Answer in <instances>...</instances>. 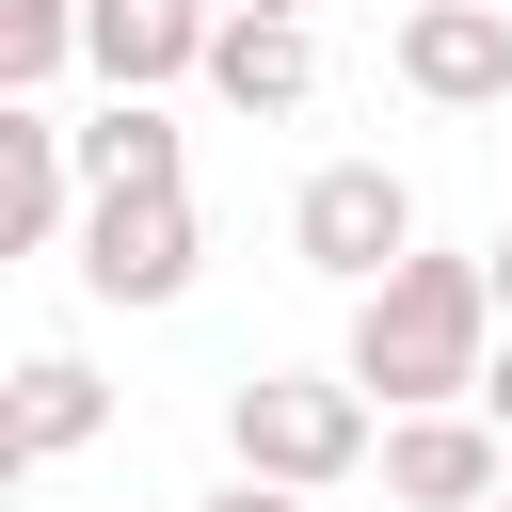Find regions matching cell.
Masks as SVG:
<instances>
[{
	"label": "cell",
	"mask_w": 512,
	"mask_h": 512,
	"mask_svg": "<svg viewBox=\"0 0 512 512\" xmlns=\"http://www.w3.org/2000/svg\"><path fill=\"white\" fill-rule=\"evenodd\" d=\"M384 416H464L480 368H496V272L480 256H400L368 304H352V352H336Z\"/></svg>",
	"instance_id": "obj_1"
},
{
	"label": "cell",
	"mask_w": 512,
	"mask_h": 512,
	"mask_svg": "<svg viewBox=\"0 0 512 512\" xmlns=\"http://www.w3.org/2000/svg\"><path fill=\"white\" fill-rule=\"evenodd\" d=\"M224 448H240V480H288V496H336L368 448H384V400L352 384V368H256L240 400H224Z\"/></svg>",
	"instance_id": "obj_2"
},
{
	"label": "cell",
	"mask_w": 512,
	"mask_h": 512,
	"mask_svg": "<svg viewBox=\"0 0 512 512\" xmlns=\"http://www.w3.org/2000/svg\"><path fill=\"white\" fill-rule=\"evenodd\" d=\"M288 256H304V272H336V288L368 304V288L416 256V192H400L384 160H320V176L288 192Z\"/></svg>",
	"instance_id": "obj_3"
},
{
	"label": "cell",
	"mask_w": 512,
	"mask_h": 512,
	"mask_svg": "<svg viewBox=\"0 0 512 512\" xmlns=\"http://www.w3.org/2000/svg\"><path fill=\"white\" fill-rule=\"evenodd\" d=\"M192 272H208L192 192H96V208H80V288H96V304H176Z\"/></svg>",
	"instance_id": "obj_4"
},
{
	"label": "cell",
	"mask_w": 512,
	"mask_h": 512,
	"mask_svg": "<svg viewBox=\"0 0 512 512\" xmlns=\"http://www.w3.org/2000/svg\"><path fill=\"white\" fill-rule=\"evenodd\" d=\"M384 496L400 512H496L512 496V432L464 400V416H384Z\"/></svg>",
	"instance_id": "obj_5"
},
{
	"label": "cell",
	"mask_w": 512,
	"mask_h": 512,
	"mask_svg": "<svg viewBox=\"0 0 512 512\" xmlns=\"http://www.w3.org/2000/svg\"><path fill=\"white\" fill-rule=\"evenodd\" d=\"M400 80L432 112H512V0H416L400 16Z\"/></svg>",
	"instance_id": "obj_6"
},
{
	"label": "cell",
	"mask_w": 512,
	"mask_h": 512,
	"mask_svg": "<svg viewBox=\"0 0 512 512\" xmlns=\"http://www.w3.org/2000/svg\"><path fill=\"white\" fill-rule=\"evenodd\" d=\"M80 128L48 112V96H16L0 112V224H16V256H48V240H80Z\"/></svg>",
	"instance_id": "obj_7"
},
{
	"label": "cell",
	"mask_w": 512,
	"mask_h": 512,
	"mask_svg": "<svg viewBox=\"0 0 512 512\" xmlns=\"http://www.w3.org/2000/svg\"><path fill=\"white\" fill-rule=\"evenodd\" d=\"M208 32H224L208 0H96V32H80V48H96V80H112V96H160V80H208Z\"/></svg>",
	"instance_id": "obj_8"
},
{
	"label": "cell",
	"mask_w": 512,
	"mask_h": 512,
	"mask_svg": "<svg viewBox=\"0 0 512 512\" xmlns=\"http://www.w3.org/2000/svg\"><path fill=\"white\" fill-rule=\"evenodd\" d=\"M208 96L256 112V128L304 112V96H320V32H304V16H224V32H208Z\"/></svg>",
	"instance_id": "obj_9"
},
{
	"label": "cell",
	"mask_w": 512,
	"mask_h": 512,
	"mask_svg": "<svg viewBox=\"0 0 512 512\" xmlns=\"http://www.w3.org/2000/svg\"><path fill=\"white\" fill-rule=\"evenodd\" d=\"M80 192H192V144L160 128V96H112L80 128Z\"/></svg>",
	"instance_id": "obj_10"
},
{
	"label": "cell",
	"mask_w": 512,
	"mask_h": 512,
	"mask_svg": "<svg viewBox=\"0 0 512 512\" xmlns=\"http://www.w3.org/2000/svg\"><path fill=\"white\" fill-rule=\"evenodd\" d=\"M112 432V384L80 368V352H32L16 368V464H64V448H96Z\"/></svg>",
	"instance_id": "obj_11"
},
{
	"label": "cell",
	"mask_w": 512,
	"mask_h": 512,
	"mask_svg": "<svg viewBox=\"0 0 512 512\" xmlns=\"http://www.w3.org/2000/svg\"><path fill=\"white\" fill-rule=\"evenodd\" d=\"M80 32H96V0H0V80L32 96V80H48L64 48H80Z\"/></svg>",
	"instance_id": "obj_12"
},
{
	"label": "cell",
	"mask_w": 512,
	"mask_h": 512,
	"mask_svg": "<svg viewBox=\"0 0 512 512\" xmlns=\"http://www.w3.org/2000/svg\"><path fill=\"white\" fill-rule=\"evenodd\" d=\"M208 512H320V496H288V480H224Z\"/></svg>",
	"instance_id": "obj_13"
},
{
	"label": "cell",
	"mask_w": 512,
	"mask_h": 512,
	"mask_svg": "<svg viewBox=\"0 0 512 512\" xmlns=\"http://www.w3.org/2000/svg\"><path fill=\"white\" fill-rule=\"evenodd\" d=\"M480 416H496V432H512V336H496V368H480Z\"/></svg>",
	"instance_id": "obj_14"
},
{
	"label": "cell",
	"mask_w": 512,
	"mask_h": 512,
	"mask_svg": "<svg viewBox=\"0 0 512 512\" xmlns=\"http://www.w3.org/2000/svg\"><path fill=\"white\" fill-rule=\"evenodd\" d=\"M480 272H496V320H512V240H496V256H480Z\"/></svg>",
	"instance_id": "obj_15"
},
{
	"label": "cell",
	"mask_w": 512,
	"mask_h": 512,
	"mask_svg": "<svg viewBox=\"0 0 512 512\" xmlns=\"http://www.w3.org/2000/svg\"><path fill=\"white\" fill-rule=\"evenodd\" d=\"M224 16H304V0H224Z\"/></svg>",
	"instance_id": "obj_16"
},
{
	"label": "cell",
	"mask_w": 512,
	"mask_h": 512,
	"mask_svg": "<svg viewBox=\"0 0 512 512\" xmlns=\"http://www.w3.org/2000/svg\"><path fill=\"white\" fill-rule=\"evenodd\" d=\"M496 512H512V496H496Z\"/></svg>",
	"instance_id": "obj_17"
}]
</instances>
